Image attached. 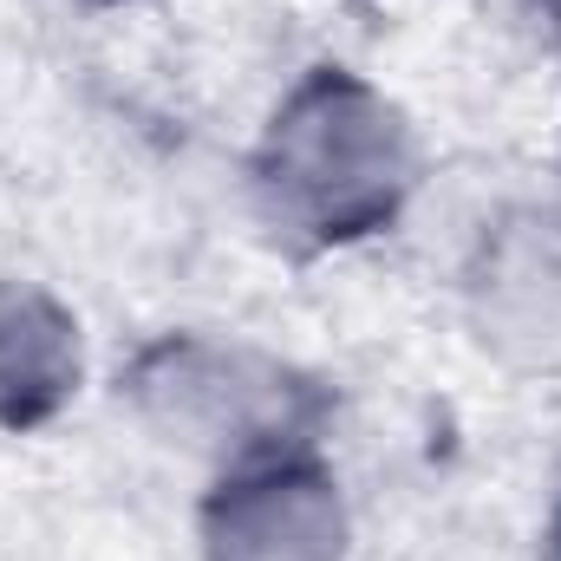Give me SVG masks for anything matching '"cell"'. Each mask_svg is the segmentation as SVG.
Returning <instances> with one entry per match:
<instances>
[{
	"label": "cell",
	"mask_w": 561,
	"mask_h": 561,
	"mask_svg": "<svg viewBox=\"0 0 561 561\" xmlns=\"http://www.w3.org/2000/svg\"><path fill=\"white\" fill-rule=\"evenodd\" d=\"M419 131L353 66L300 72L249 150L262 222L300 249H353L392 229L419 190Z\"/></svg>",
	"instance_id": "6da1fadb"
},
{
	"label": "cell",
	"mask_w": 561,
	"mask_h": 561,
	"mask_svg": "<svg viewBox=\"0 0 561 561\" xmlns=\"http://www.w3.org/2000/svg\"><path fill=\"white\" fill-rule=\"evenodd\" d=\"M125 392L131 412L170 450L209 457L216 470L294 444H320L313 431L327 412L307 373H294L262 346H236L209 333H163L157 346H144Z\"/></svg>",
	"instance_id": "7a4b0ae2"
},
{
	"label": "cell",
	"mask_w": 561,
	"mask_h": 561,
	"mask_svg": "<svg viewBox=\"0 0 561 561\" xmlns=\"http://www.w3.org/2000/svg\"><path fill=\"white\" fill-rule=\"evenodd\" d=\"M203 561H346L353 516L320 444L216 470L203 496Z\"/></svg>",
	"instance_id": "3957f363"
},
{
	"label": "cell",
	"mask_w": 561,
	"mask_h": 561,
	"mask_svg": "<svg viewBox=\"0 0 561 561\" xmlns=\"http://www.w3.org/2000/svg\"><path fill=\"white\" fill-rule=\"evenodd\" d=\"M470 313L503 366H561V242L542 229H503L470 275Z\"/></svg>",
	"instance_id": "277c9868"
},
{
	"label": "cell",
	"mask_w": 561,
	"mask_h": 561,
	"mask_svg": "<svg viewBox=\"0 0 561 561\" xmlns=\"http://www.w3.org/2000/svg\"><path fill=\"white\" fill-rule=\"evenodd\" d=\"M85 379L79 313L39 280H0V424L39 431L53 424Z\"/></svg>",
	"instance_id": "5b68a950"
},
{
	"label": "cell",
	"mask_w": 561,
	"mask_h": 561,
	"mask_svg": "<svg viewBox=\"0 0 561 561\" xmlns=\"http://www.w3.org/2000/svg\"><path fill=\"white\" fill-rule=\"evenodd\" d=\"M542 7V26H549V39H556V53H561V0H536Z\"/></svg>",
	"instance_id": "8992f818"
},
{
	"label": "cell",
	"mask_w": 561,
	"mask_h": 561,
	"mask_svg": "<svg viewBox=\"0 0 561 561\" xmlns=\"http://www.w3.org/2000/svg\"><path fill=\"white\" fill-rule=\"evenodd\" d=\"M549 561H561V496H556V510H549Z\"/></svg>",
	"instance_id": "52a82bcc"
}]
</instances>
